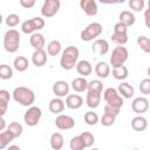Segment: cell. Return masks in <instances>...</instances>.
<instances>
[{
	"mask_svg": "<svg viewBox=\"0 0 150 150\" xmlns=\"http://www.w3.org/2000/svg\"><path fill=\"white\" fill-rule=\"evenodd\" d=\"M148 127V121L145 117L138 115V116H135L132 120H131V128L135 130V131H144Z\"/></svg>",
	"mask_w": 150,
	"mask_h": 150,
	"instance_id": "21",
	"label": "cell"
},
{
	"mask_svg": "<svg viewBox=\"0 0 150 150\" xmlns=\"http://www.w3.org/2000/svg\"><path fill=\"white\" fill-rule=\"evenodd\" d=\"M111 41L115 42L117 46H123L128 42V34H117V33H112L111 34Z\"/></svg>",
	"mask_w": 150,
	"mask_h": 150,
	"instance_id": "36",
	"label": "cell"
},
{
	"mask_svg": "<svg viewBox=\"0 0 150 150\" xmlns=\"http://www.w3.org/2000/svg\"><path fill=\"white\" fill-rule=\"evenodd\" d=\"M86 102H87V105L89 108H97L100 105V102H101V93L88 91Z\"/></svg>",
	"mask_w": 150,
	"mask_h": 150,
	"instance_id": "26",
	"label": "cell"
},
{
	"mask_svg": "<svg viewBox=\"0 0 150 150\" xmlns=\"http://www.w3.org/2000/svg\"><path fill=\"white\" fill-rule=\"evenodd\" d=\"M83 104V98L79 94H71L68 95L66 98V105L69 109H79Z\"/></svg>",
	"mask_w": 150,
	"mask_h": 150,
	"instance_id": "14",
	"label": "cell"
},
{
	"mask_svg": "<svg viewBox=\"0 0 150 150\" xmlns=\"http://www.w3.org/2000/svg\"><path fill=\"white\" fill-rule=\"evenodd\" d=\"M33 20V23H34V27H35V30H40L45 27V20L41 18V16H35L32 19Z\"/></svg>",
	"mask_w": 150,
	"mask_h": 150,
	"instance_id": "45",
	"label": "cell"
},
{
	"mask_svg": "<svg viewBox=\"0 0 150 150\" xmlns=\"http://www.w3.org/2000/svg\"><path fill=\"white\" fill-rule=\"evenodd\" d=\"M7 130H9V131L13 134V136L16 138V137H20V136L22 135L23 128H22V125H21L19 122H12V123L8 124Z\"/></svg>",
	"mask_w": 150,
	"mask_h": 150,
	"instance_id": "32",
	"label": "cell"
},
{
	"mask_svg": "<svg viewBox=\"0 0 150 150\" xmlns=\"http://www.w3.org/2000/svg\"><path fill=\"white\" fill-rule=\"evenodd\" d=\"M144 23L148 28H150V9H145L144 11Z\"/></svg>",
	"mask_w": 150,
	"mask_h": 150,
	"instance_id": "48",
	"label": "cell"
},
{
	"mask_svg": "<svg viewBox=\"0 0 150 150\" xmlns=\"http://www.w3.org/2000/svg\"><path fill=\"white\" fill-rule=\"evenodd\" d=\"M137 45L144 53H150V39L142 35L137 38Z\"/></svg>",
	"mask_w": 150,
	"mask_h": 150,
	"instance_id": "33",
	"label": "cell"
},
{
	"mask_svg": "<svg viewBox=\"0 0 150 150\" xmlns=\"http://www.w3.org/2000/svg\"><path fill=\"white\" fill-rule=\"evenodd\" d=\"M117 91L120 93V95L123 97V98H131L135 94V89L134 87L128 83V82H122L118 88H117Z\"/></svg>",
	"mask_w": 150,
	"mask_h": 150,
	"instance_id": "19",
	"label": "cell"
},
{
	"mask_svg": "<svg viewBox=\"0 0 150 150\" xmlns=\"http://www.w3.org/2000/svg\"><path fill=\"white\" fill-rule=\"evenodd\" d=\"M76 70H77V73H79L80 75H82V77H86V76H88V75L91 74V71H93V66H91V63H90L89 61H87V60H81V61H79L77 64H76Z\"/></svg>",
	"mask_w": 150,
	"mask_h": 150,
	"instance_id": "17",
	"label": "cell"
},
{
	"mask_svg": "<svg viewBox=\"0 0 150 150\" xmlns=\"http://www.w3.org/2000/svg\"><path fill=\"white\" fill-rule=\"evenodd\" d=\"M116 116L114 115H109V114H103V116L101 117V124L104 127H110L115 123Z\"/></svg>",
	"mask_w": 150,
	"mask_h": 150,
	"instance_id": "42",
	"label": "cell"
},
{
	"mask_svg": "<svg viewBox=\"0 0 150 150\" xmlns=\"http://www.w3.org/2000/svg\"><path fill=\"white\" fill-rule=\"evenodd\" d=\"M88 81L86 80V77H75L71 81V88L76 91V93H82L84 90H88Z\"/></svg>",
	"mask_w": 150,
	"mask_h": 150,
	"instance_id": "22",
	"label": "cell"
},
{
	"mask_svg": "<svg viewBox=\"0 0 150 150\" xmlns=\"http://www.w3.org/2000/svg\"><path fill=\"white\" fill-rule=\"evenodd\" d=\"M121 111V108H116V107H111V105H105L104 107V114H109V115H114L117 116Z\"/></svg>",
	"mask_w": 150,
	"mask_h": 150,
	"instance_id": "46",
	"label": "cell"
},
{
	"mask_svg": "<svg viewBox=\"0 0 150 150\" xmlns=\"http://www.w3.org/2000/svg\"><path fill=\"white\" fill-rule=\"evenodd\" d=\"M20 5L23 8H32L35 6V0H20Z\"/></svg>",
	"mask_w": 150,
	"mask_h": 150,
	"instance_id": "47",
	"label": "cell"
},
{
	"mask_svg": "<svg viewBox=\"0 0 150 150\" xmlns=\"http://www.w3.org/2000/svg\"><path fill=\"white\" fill-rule=\"evenodd\" d=\"M132 150H138V149H132Z\"/></svg>",
	"mask_w": 150,
	"mask_h": 150,
	"instance_id": "54",
	"label": "cell"
},
{
	"mask_svg": "<svg viewBox=\"0 0 150 150\" xmlns=\"http://www.w3.org/2000/svg\"><path fill=\"white\" fill-rule=\"evenodd\" d=\"M29 42H30V46H32L35 50H41V49H43V47H45V45H46L45 36H43L41 33H39V32H36V33H34V34L30 35Z\"/></svg>",
	"mask_w": 150,
	"mask_h": 150,
	"instance_id": "13",
	"label": "cell"
},
{
	"mask_svg": "<svg viewBox=\"0 0 150 150\" xmlns=\"http://www.w3.org/2000/svg\"><path fill=\"white\" fill-rule=\"evenodd\" d=\"M50 146L53 150H61L64 144V138L60 132H54L50 136Z\"/></svg>",
	"mask_w": 150,
	"mask_h": 150,
	"instance_id": "25",
	"label": "cell"
},
{
	"mask_svg": "<svg viewBox=\"0 0 150 150\" xmlns=\"http://www.w3.org/2000/svg\"><path fill=\"white\" fill-rule=\"evenodd\" d=\"M131 109L134 112H136L137 115H142L143 112L148 111L149 109V101L146 97H136L132 102H131Z\"/></svg>",
	"mask_w": 150,
	"mask_h": 150,
	"instance_id": "10",
	"label": "cell"
},
{
	"mask_svg": "<svg viewBox=\"0 0 150 150\" xmlns=\"http://www.w3.org/2000/svg\"><path fill=\"white\" fill-rule=\"evenodd\" d=\"M118 19H120V22L125 25L127 27L132 26L136 21V18H135L134 13H131L130 11H122L118 15Z\"/></svg>",
	"mask_w": 150,
	"mask_h": 150,
	"instance_id": "24",
	"label": "cell"
},
{
	"mask_svg": "<svg viewBox=\"0 0 150 150\" xmlns=\"http://www.w3.org/2000/svg\"><path fill=\"white\" fill-rule=\"evenodd\" d=\"M28 66H29L28 60H27L25 56H16V57L14 59V61H13V67H14V69L18 70V71H20V73L27 70Z\"/></svg>",
	"mask_w": 150,
	"mask_h": 150,
	"instance_id": "27",
	"label": "cell"
},
{
	"mask_svg": "<svg viewBox=\"0 0 150 150\" xmlns=\"http://www.w3.org/2000/svg\"><path fill=\"white\" fill-rule=\"evenodd\" d=\"M5 22H6V25H7L8 27H11V28L16 27V26L19 25V22H20V16H19L18 14H14V13L8 14Z\"/></svg>",
	"mask_w": 150,
	"mask_h": 150,
	"instance_id": "40",
	"label": "cell"
},
{
	"mask_svg": "<svg viewBox=\"0 0 150 150\" xmlns=\"http://www.w3.org/2000/svg\"><path fill=\"white\" fill-rule=\"evenodd\" d=\"M9 98H11L9 93L7 90H5V89H1L0 90V115H1V117H4V115L7 111Z\"/></svg>",
	"mask_w": 150,
	"mask_h": 150,
	"instance_id": "23",
	"label": "cell"
},
{
	"mask_svg": "<svg viewBox=\"0 0 150 150\" xmlns=\"http://www.w3.org/2000/svg\"><path fill=\"white\" fill-rule=\"evenodd\" d=\"M93 52H97L100 55H105L109 52V43L104 39H96L91 47Z\"/></svg>",
	"mask_w": 150,
	"mask_h": 150,
	"instance_id": "15",
	"label": "cell"
},
{
	"mask_svg": "<svg viewBox=\"0 0 150 150\" xmlns=\"http://www.w3.org/2000/svg\"><path fill=\"white\" fill-rule=\"evenodd\" d=\"M80 56V52L74 46H68L61 55L60 59V66L64 70H71L73 68H76L77 60Z\"/></svg>",
	"mask_w": 150,
	"mask_h": 150,
	"instance_id": "1",
	"label": "cell"
},
{
	"mask_svg": "<svg viewBox=\"0 0 150 150\" xmlns=\"http://www.w3.org/2000/svg\"><path fill=\"white\" fill-rule=\"evenodd\" d=\"M139 91L144 95H149L150 94V77L149 79H144L141 81L139 83Z\"/></svg>",
	"mask_w": 150,
	"mask_h": 150,
	"instance_id": "43",
	"label": "cell"
},
{
	"mask_svg": "<svg viewBox=\"0 0 150 150\" xmlns=\"http://www.w3.org/2000/svg\"><path fill=\"white\" fill-rule=\"evenodd\" d=\"M144 5H145L144 0H130V1H129V7H130L132 11H135V12L142 11V9L144 8Z\"/></svg>",
	"mask_w": 150,
	"mask_h": 150,
	"instance_id": "41",
	"label": "cell"
},
{
	"mask_svg": "<svg viewBox=\"0 0 150 150\" xmlns=\"http://www.w3.org/2000/svg\"><path fill=\"white\" fill-rule=\"evenodd\" d=\"M128 32V27L123 23H121L120 21L117 23H115L114 26V33H117V34H127Z\"/></svg>",
	"mask_w": 150,
	"mask_h": 150,
	"instance_id": "44",
	"label": "cell"
},
{
	"mask_svg": "<svg viewBox=\"0 0 150 150\" xmlns=\"http://www.w3.org/2000/svg\"><path fill=\"white\" fill-rule=\"evenodd\" d=\"M5 127H6V122L4 120V117L0 118V131H5Z\"/></svg>",
	"mask_w": 150,
	"mask_h": 150,
	"instance_id": "49",
	"label": "cell"
},
{
	"mask_svg": "<svg viewBox=\"0 0 150 150\" xmlns=\"http://www.w3.org/2000/svg\"><path fill=\"white\" fill-rule=\"evenodd\" d=\"M55 125L56 128H59L60 130H69L73 129L75 125V120L69 116V115H64V114H60L56 118H55Z\"/></svg>",
	"mask_w": 150,
	"mask_h": 150,
	"instance_id": "9",
	"label": "cell"
},
{
	"mask_svg": "<svg viewBox=\"0 0 150 150\" xmlns=\"http://www.w3.org/2000/svg\"><path fill=\"white\" fill-rule=\"evenodd\" d=\"M41 116H42V110L36 105H32L26 110L23 115V121L28 127H35L39 123Z\"/></svg>",
	"mask_w": 150,
	"mask_h": 150,
	"instance_id": "7",
	"label": "cell"
},
{
	"mask_svg": "<svg viewBox=\"0 0 150 150\" xmlns=\"http://www.w3.org/2000/svg\"><path fill=\"white\" fill-rule=\"evenodd\" d=\"M80 136H81V138H82V141H83L86 148L91 146V145L94 144V142H95L94 135H93L91 132H89V131H83V132L80 134Z\"/></svg>",
	"mask_w": 150,
	"mask_h": 150,
	"instance_id": "38",
	"label": "cell"
},
{
	"mask_svg": "<svg viewBox=\"0 0 150 150\" xmlns=\"http://www.w3.org/2000/svg\"><path fill=\"white\" fill-rule=\"evenodd\" d=\"M128 74H129V70L125 66H118L112 68V76L116 80H120V81L125 80L128 77Z\"/></svg>",
	"mask_w": 150,
	"mask_h": 150,
	"instance_id": "30",
	"label": "cell"
},
{
	"mask_svg": "<svg viewBox=\"0 0 150 150\" xmlns=\"http://www.w3.org/2000/svg\"><path fill=\"white\" fill-rule=\"evenodd\" d=\"M15 137L13 136V134L9 130H5L0 132V149H6L7 145L14 139Z\"/></svg>",
	"mask_w": 150,
	"mask_h": 150,
	"instance_id": "28",
	"label": "cell"
},
{
	"mask_svg": "<svg viewBox=\"0 0 150 150\" xmlns=\"http://www.w3.org/2000/svg\"><path fill=\"white\" fill-rule=\"evenodd\" d=\"M69 146H70V150H83L86 146H84V143L81 138L80 135L77 136H74L70 142H69Z\"/></svg>",
	"mask_w": 150,
	"mask_h": 150,
	"instance_id": "31",
	"label": "cell"
},
{
	"mask_svg": "<svg viewBox=\"0 0 150 150\" xmlns=\"http://www.w3.org/2000/svg\"><path fill=\"white\" fill-rule=\"evenodd\" d=\"M103 98L108 105L116 107V108H122V105H123V97L120 95L117 89H115L112 87H109L104 90Z\"/></svg>",
	"mask_w": 150,
	"mask_h": 150,
	"instance_id": "5",
	"label": "cell"
},
{
	"mask_svg": "<svg viewBox=\"0 0 150 150\" xmlns=\"http://www.w3.org/2000/svg\"><path fill=\"white\" fill-rule=\"evenodd\" d=\"M80 6L88 16H94L97 14V2L95 0H81Z\"/></svg>",
	"mask_w": 150,
	"mask_h": 150,
	"instance_id": "12",
	"label": "cell"
},
{
	"mask_svg": "<svg viewBox=\"0 0 150 150\" xmlns=\"http://www.w3.org/2000/svg\"><path fill=\"white\" fill-rule=\"evenodd\" d=\"M13 76V69L8 64L0 66V79L1 80H9Z\"/></svg>",
	"mask_w": 150,
	"mask_h": 150,
	"instance_id": "37",
	"label": "cell"
},
{
	"mask_svg": "<svg viewBox=\"0 0 150 150\" xmlns=\"http://www.w3.org/2000/svg\"><path fill=\"white\" fill-rule=\"evenodd\" d=\"M88 91L93 93H101L103 91V83L100 80H93L88 83Z\"/></svg>",
	"mask_w": 150,
	"mask_h": 150,
	"instance_id": "34",
	"label": "cell"
},
{
	"mask_svg": "<svg viewBox=\"0 0 150 150\" xmlns=\"http://www.w3.org/2000/svg\"><path fill=\"white\" fill-rule=\"evenodd\" d=\"M61 2L60 0H46L41 7V14L45 18H52L54 16L59 9H60Z\"/></svg>",
	"mask_w": 150,
	"mask_h": 150,
	"instance_id": "8",
	"label": "cell"
},
{
	"mask_svg": "<svg viewBox=\"0 0 150 150\" xmlns=\"http://www.w3.org/2000/svg\"><path fill=\"white\" fill-rule=\"evenodd\" d=\"M21 32L25 33V34H34L35 32V27H34V23H33V20L29 19V20H26L21 23Z\"/></svg>",
	"mask_w": 150,
	"mask_h": 150,
	"instance_id": "35",
	"label": "cell"
},
{
	"mask_svg": "<svg viewBox=\"0 0 150 150\" xmlns=\"http://www.w3.org/2000/svg\"><path fill=\"white\" fill-rule=\"evenodd\" d=\"M91 150H100V149H97V148H95V149H91Z\"/></svg>",
	"mask_w": 150,
	"mask_h": 150,
	"instance_id": "53",
	"label": "cell"
},
{
	"mask_svg": "<svg viewBox=\"0 0 150 150\" xmlns=\"http://www.w3.org/2000/svg\"><path fill=\"white\" fill-rule=\"evenodd\" d=\"M20 46V33L16 29H8L4 35V48L8 53H15Z\"/></svg>",
	"mask_w": 150,
	"mask_h": 150,
	"instance_id": "3",
	"label": "cell"
},
{
	"mask_svg": "<svg viewBox=\"0 0 150 150\" xmlns=\"http://www.w3.org/2000/svg\"><path fill=\"white\" fill-rule=\"evenodd\" d=\"M61 49H62V46H61V42L57 41V40H53L50 41L48 45H47V53L50 55V56H56L61 53Z\"/></svg>",
	"mask_w": 150,
	"mask_h": 150,
	"instance_id": "29",
	"label": "cell"
},
{
	"mask_svg": "<svg viewBox=\"0 0 150 150\" xmlns=\"http://www.w3.org/2000/svg\"><path fill=\"white\" fill-rule=\"evenodd\" d=\"M148 8L150 9V0H149V2H148Z\"/></svg>",
	"mask_w": 150,
	"mask_h": 150,
	"instance_id": "52",
	"label": "cell"
},
{
	"mask_svg": "<svg viewBox=\"0 0 150 150\" xmlns=\"http://www.w3.org/2000/svg\"><path fill=\"white\" fill-rule=\"evenodd\" d=\"M84 122L88 125H95L98 122V115L94 111H87L84 114Z\"/></svg>",
	"mask_w": 150,
	"mask_h": 150,
	"instance_id": "39",
	"label": "cell"
},
{
	"mask_svg": "<svg viewBox=\"0 0 150 150\" xmlns=\"http://www.w3.org/2000/svg\"><path fill=\"white\" fill-rule=\"evenodd\" d=\"M47 53L41 49V50H34L33 55H32V62L34 66L36 67H42L47 63Z\"/></svg>",
	"mask_w": 150,
	"mask_h": 150,
	"instance_id": "16",
	"label": "cell"
},
{
	"mask_svg": "<svg viewBox=\"0 0 150 150\" xmlns=\"http://www.w3.org/2000/svg\"><path fill=\"white\" fill-rule=\"evenodd\" d=\"M95 74L100 79H107L110 74V66L104 61L97 62L95 66Z\"/></svg>",
	"mask_w": 150,
	"mask_h": 150,
	"instance_id": "18",
	"label": "cell"
},
{
	"mask_svg": "<svg viewBox=\"0 0 150 150\" xmlns=\"http://www.w3.org/2000/svg\"><path fill=\"white\" fill-rule=\"evenodd\" d=\"M69 84L63 81V80H59L56 81L54 84H53V93L55 94L56 97H64V96H68L69 94Z\"/></svg>",
	"mask_w": 150,
	"mask_h": 150,
	"instance_id": "11",
	"label": "cell"
},
{
	"mask_svg": "<svg viewBox=\"0 0 150 150\" xmlns=\"http://www.w3.org/2000/svg\"><path fill=\"white\" fill-rule=\"evenodd\" d=\"M12 96H13V100L23 105V107H32V104L34 103L35 101V94L32 89L27 88V87H16L13 93H12Z\"/></svg>",
	"mask_w": 150,
	"mask_h": 150,
	"instance_id": "2",
	"label": "cell"
},
{
	"mask_svg": "<svg viewBox=\"0 0 150 150\" xmlns=\"http://www.w3.org/2000/svg\"><path fill=\"white\" fill-rule=\"evenodd\" d=\"M6 150H21V149H20V146H18V145H9Z\"/></svg>",
	"mask_w": 150,
	"mask_h": 150,
	"instance_id": "50",
	"label": "cell"
},
{
	"mask_svg": "<svg viewBox=\"0 0 150 150\" xmlns=\"http://www.w3.org/2000/svg\"><path fill=\"white\" fill-rule=\"evenodd\" d=\"M64 107H66V102H63L60 97H55L50 100L49 105H48L49 111L53 114H61L64 110Z\"/></svg>",
	"mask_w": 150,
	"mask_h": 150,
	"instance_id": "20",
	"label": "cell"
},
{
	"mask_svg": "<svg viewBox=\"0 0 150 150\" xmlns=\"http://www.w3.org/2000/svg\"><path fill=\"white\" fill-rule=\"evenodd\" d=\"M103 32L102 25L98 22H91L89 23L82 32H81V40L82 41H91L96 38H98Z\"/></svg>",
	"mask_w": 150,
	"mask_h": 150,
	"instance_id": "4",
	"label": "cell"
},
{
	"mask_svg": "<svg viewBox=\"0 0 150 150\" xmlns=\"http://www.w3.org/2000/svg\"><path fill=\"white\" fill-rule=\"evenodd\" d=\"M129 53L128 49L123 46H117L114 48L111 56H110V64L114 67H118V66H123L124 62L128 60Z\"/></svg>",
	"mask_w": 150,
	"mask_h": 150,
	"instance_id": "6",
	"label": "cell"
},
{
	"mask_svg": "<svg viewBox=\"0 0 150 150\" xmlns=\"http://www.w3.org/2000/svg\"><path fill=\"white\" fill-rule=\"evenodd\" d=\"M146 73H148V75H149V76H150V66H149V68H148V69H146Z\"/></svg>",
	"mask_w": 150,
	"mask_h": 150,
	"instance_id": "51",
	"label": "cell"
}]
</instances>
